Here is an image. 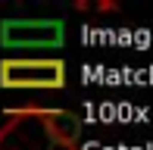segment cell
Instances as JSON below:
<instances>
[{
  "mask_svg": "<svg viewBox=\"0 0 153 150\" xmlns=\"http://www.w3.org/2000/svg\"><path fill=\"white\" fill-rule=\"evenodd\" d=\"M0 88L10 91H59L66 88L62 59H3Z\"/></svg>",
  "mask_w": 153,
  "mask_h": 150,
  "instance_id": "obj_2",
  "label": "cell"
},
{
  "mask_svg": "<svg viewBox=\"0 0 153 150\" xmlns=\"http://www.w3.org/2000/svg\"><path fill=\"white\" fill-rule=\"evenodd\" d=\"M75 10L85 13V10H97V13H116L119 3L116 0H97V3H88V0H75Z\"/></svg>",
  "mask_w": 153,
  "mask_h": 150,
  "instance_id": "obj_4",
  "label": "cell"
},
{
  "mask_svg": "<svg viewBox=\"0 0 153 150\" xmlns=\"http://www.w3.org/2000/svg\"><path fill=\"white\" fill-rule=\"evenodd\" d=\"M0 128V150H78L81 119L69 110L22 106L6 110Z\"/></svg>",
  "mask_w": 153,
  "mask_h": 150,
  "instance_id": "obj_1",
  "label": "cell"
},
{
  "mask_svg": "<svg viewBox=\"0 0 153 150\" xmlns=\"http://www.w3.org/2000/svg\"><path fill=\"white\" fill-rule=\"evenodd\" d=\"M3 47L25 50V47H59L66 41V25L59 19H6L0 22Z\"/></svg>",
  "mask_w": 153,
  "mask_h": 150,
  "instance_id": "obj_3",
  "label": "cell"
}]
</instances>
